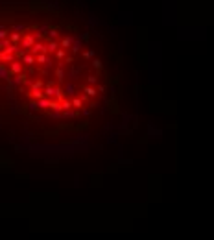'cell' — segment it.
Listing matches in <instances>:
<instances>
[{"instance_id": "6da1fadb", "label": "cell", "mask_w": 214, "mask_h": 240, "mask_svg": "<svg viewBox=\"0 0 214 240\" xmlns=\"http://www.w3.org/2000/svg\"><path fill=\"white\" fill-rule=\"evenodd\" d=\"M116 109L111 67L87 32L43 9L0 11V116L72 139Z\"/></svg>"}]
</instances>
